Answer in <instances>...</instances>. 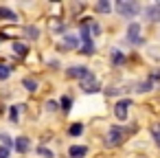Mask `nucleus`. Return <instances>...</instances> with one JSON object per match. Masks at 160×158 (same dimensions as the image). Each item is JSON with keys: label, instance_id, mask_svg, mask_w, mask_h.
Instances as JSON below:
<instances>
[{"label": "nucleus", "instance_id": "f257e3e1", "mask_svg": "<svg viewBox=\"0 0 160 158\" xmlns=\"http://www.w3.org/2000/svg\"><path fill=\"white\" fill-rule=\"evenodd\" d=\"M114 9H116V13H118L121 18H125V20L136 18V16L142 11V7H140L138 3H132V0H118V3L114 5Z\"/></svg>", "mask_w": 160, "mask_h": 158}, {"label": "nucleus", "instance_id": "f03ea898", "mask_svg": "<svg viewBox=\"0 0 160 158\" xmlns=\"http://www.w3.org/2000/svg\"><path fill=\"white\" fill-rule=\"evenodd\" d=\"M125 40L132 46H140L145 42V38H142V24L140 22H129L127 24V31H125Z\"/></svg>", "mask_w": 160, "mask_h": 158}, {"label": "nucleus", "instance_id": "7ed1b4c3", "mask_svg": "<svg viewBox=\"0 0 160 158\" xmlns=\"http://www.w3.org/2000/svg\"><path fill=\"white\" fill-rule=\"evenodd\" d=\"M125 143V130L123 125H110L108 127V136H105V145L108 147H121Z\"/></svg>", "mask_w": 160, "mask_h": 158}, {"label": "nucleus", "instance_id": "20e7f679", "mask_svg": "<svg viewBox=\"0 0 160 158\" xmlns=\"http://www.w3.org/2000/svg\"><path fill=\"white\" fill-rule=\"evenodd\" d=\"M66 77H68V79H79V81H83V79L94 77V73H92L88 66H70V68H66Z\"/></svg>", "mask_w": 160, "mask_h": 158}, {"label": "nucleus", "instance_id": "39448f33", "mask_svg": "<svg viewBox=\"0 0 160 158\" xmlns=\"http://www.w3.org/2000/svg\"><path fill=\"white\" fill-rule=\"evenodd\" d=\"M129 105H132V99H118L114 103V116L123 123L127 121V114H129Z\"/></svg>", "mask_w": 160, "mask_h": 158}, {"label": "nucleus", "instance_id": "423d86ee", "mask_svg": "<svg viewBox=\"0 0 160 158\" xmlns=\"http://www.w3.org/2000/svg\"><path fill=\"white\" fill-rule=\"evenodd\" d=\"M142 13H145V20L147 22L158 24L160 22V3H151L147 7H142Z\"/></svg>", "mask_w": 160, "mask_h": 158}, {"label": "nucleus", "instance_id": "0eeeda50", "mask_svg": "<svg viewBox=\"0 0 160 158\" xmlns=\"http://www.w3.org/2000/svg\"><path fill=\"white\" fill-rule=\"evenodd\" d=\"M79 88H81V92H86V94H94V92L101 90V84L97 81V75H94V77H90V79L79 81Z\"/></svg>", "mask_w": 160, "mask_h": 158}, {"label": "nucleus", "instance_id": "6e6552de", "mask_svg": "<svg viewBox=\"0 0 160 158\" xmlns=\"http://www.w3.org/2000/svg\"><path fill=\"white\" fill-rule=\"evenodd\" d=\"M13 149L18 154H29L31 151V138L29 136H18L13 138Z\"/></svg>", "mask_w": 160, "mask_h": 158}, {"label": "nucleus", "instance_id": "1a4fd4ad", "mask_svg": "<svg viewBox=\"0 0 160 158\" xmlns=\"http://www.w3.org/2000/svg\"><path fill=\"white\" fill-rule=\"evenodd\" d=\"M88 145H70L68 147V158H86L88 156Z\"/></svg>", "mask_w": 160, "mask_h": 158}, {"label": "nucleus", "instance_id": "9d476101", "mask_svg": "<svg viewBox=\"0 0 160 158\" xmlns=\"http://www.w3.org/2000/svg\"><path fill=\"white\" fill-rule=\"evenodd\" d=\"M110 62H112V66H123L127 62V55L121 48H112L110 51Z\"/></svg>", "mask_w": 160, "mask_h": 158}, {"label": "nucleus", "instance_id": "9b49d317", "mask_svg": "<svg viewBox=\"0 0 160 158\" xmlns=\"http://www.w3.org/2000/svg\"><path fill=\"white\" fill-rule=\"evenodd\" d=\"M13 55H16V57H27V55H29V44H24L22 40L13 42Z\"/></svg>", "mask_w": 160, "mask_h": 158}, {"label": "nucleus", "instance_id": "f8f14e48", "mask_svg": "<svg viewBox=\"0 0 160 158\" xmlns=\"http://www.w3.org/2000/svg\"><path fill=\"white\" fill-rule=\"evenodd\" d=\"M22 88H24L27 92H38V90H40V81L33 79V77H24V79H22Z\"/></svg>", "mask_w": 160, "mask_h": 158}, {"label": "nucleus", "instance_id": "ddd939ff", "mask_svg": "<svg viewBox=\"0 0 160 158\" xmlns=\"http://www.w3.org/2000/svg\"><path fill=\"white\" fill-rule=\"evenodd\" d=\"M0 20H7V22H18V13L11 11L9 7H0Z\"/></svg>", "mask_w": 160, "mask_h": 158}, {"label": "nucleus", "instance_id": "4468645a", "mask_svg": "<svg viewBox=\"0 0 160 158\" xmlns=\"http://www.w3.org/2000/svg\"><path fill=\"white\" fill-rule=\"evenodd\" d=\"M151 90H153V81H151L149 77H147L145 81H138V84H136V92H140V94L151 92Z\"/></svg>", "mask_w": 160, "mask_h": 158}, {"label": "nucleus", "instance_id": "2eb2a0df", "mask_svg": "<svg viewBox=\"0 0 160 158\" xmlns=\"http://www.w3.org/2000/svg\"><path fill=\"white\" fill-rule=\"evenodd\" d=\"M79 38L77 35H72V33H66L64 35V46H68V48H79Z\"/></svg>", "mask_w": 160, "mask_h": 158}, {"label": "nucleus", "instance_id": "dca6fc26", "mask_svg": "<svg viewBox=\"0 0 160 158\" xmlns=\"http://www.w3.org/2000/svg\"><path fill=\"white\" fill-rule=\"evenodd\" d=\"M59 110L66 112V114L72 110V97H70V94H64V97L59 99Z\"/></svg>", "mask_w": 160, "mask_h": 158}, {"label": "nucleus", "instance_id": "f3484780", "mask_svg": "<svg viewBox=\"0 0 160 158\" xmlns=\"http://www.w3.org/2000/svg\"><path fill=\"white\" fill-rule=\"evenodd\" d=\"M83 134V123H70L68 125V136H81Z\"/></svg>", "mask_w": 160, "mask_h": 158}, {"label": "nucleus", "instance_id": "a211bd4d", "mask_svg": "<svg viewBox=\"0 0 160 158\" xmlns=\"http://www.w3.org/2000/svg\"><path fill=\"white\" fill-rule=\"evenodd\" d=\"M22 33H24L27 38H31V40H38V38H40V29H38V27H24Z\"/></svg>", "mask_w": 160, "mask_h": 158}, {"label": "nucleus", "instance_id": "6ab92c4d", "mask_svg": "<svg viewBox=\"0 0 160 158\" xmlns=\"http://www.w3.org/2000/svg\"><path fill=\"white\" fill-rule=\"evenodd\" d=\"M151 138H153V143L160 147V123H151Z\"/></svg>", "mask_w": 160, "mask_h": 158}, {"label": "nucleus", "instance_id": "aec40b11", "mask_svg": "<svg viewBox=\"0 0 160 158\" xmlns=\"http://www.w3.org/2000/svg\"><path fill=\"white\" fill-rule=\"evenodd\" d=\"M99 13H110L112 11V5L108 3V0H99V3H97V7H94Z\"/></svg>", "mask_w": 160, "mask_h": 158}, {"label": "nucleus", "instance_id": "412c9836", "mask_svg": "<svg viewBox=\"0 0 160 158\" xmlns=\"http://www.w3.org/2000/svg\"><path fill=\"white\" fill-rule=\"evenodd\" d=\"M11 66H7V64H0V81H7L9 77H11Z\"/></svg>", "mask_w": 160, "mask_h": 158}, {"label": "nucleus", "instance_id": "4be33fe9", "mask_svg": "<svg viewBox=\"0 0 160 158\" xmlns=\"http://www.w3.org/2000/svg\"><path fill=\"white\" fill-rule=\"evenodd\" d=\"M94 51H97L94 48V42H88V44H81L79 46V53L81 55H94Z\"/></svg>", "mask_w": 160, "mask_h": 158}, {"label": "nucleus", "instance_id": "5701e85b", "mask_svg": "<svg viewBox=\"0 0 160 158\" xmlns=\"http://www.w3.org/2000/svg\"><path fill=\"white\" fill-rule=\"evenodd\" d=\"M0 145H5V147L13 149V138H11L7 132H0Z\"/></svg>", "mask_w": 160, "mask_h": 158}, {"label": "nucleus", "instance_id": "b1692460", "mask_svg": "<svg viewBox=\"0 0 160 158\" xmlns=\"http://www.w3.org/2000/svg\"><path fill=\"white\" fill-rule=\"evenodd\" d=\"M9 119H11V123H18V121H20V110H18V105H11V108H9Z\"/></svg>", "mask_w": 160, "mask_h": 158}, {"label": "nucleus", "instance_id": "393cba45", "mask_svg": "<svg viewBox=\"0 0 160 158\" xmlns=\"http://www.w3.org/2000/svg\"><path fill=\"white\" fill-rule=\"evenodd\" d=\"M147 55H149L151 59H158V62H160V46H149V48H147Z\"/></svg>", "mask_w": 160, "mask_h": 158}, {"label": "nucleus", "instance_id": "a878e982", "mask_svg": "<svg viewBox=\"0 0 160 158\" xmlns=\"http://www.w3.org/2000/svg\"><path fill=\"white\" fill-rule=\"evenodd\" d=\"M103 92H105L108 97H116V94H121V92H123V88H114V86H108V88H105Z\"/></svg>", "mask_w": 160, "mask_h": 158}, {"label": "nucleus", "instance_id": "bb28decb", "mask_svg": "<svg viewBox=\"0 0 160 158\" xmlns=\"http://www.w3.org/2000/svg\"><path fill=\"white\" fill-rule=\"evenodd\" d=\"M59 110V101H46V112H57Z\"/></svg>", "mask_w": 160, "mask_h": 158}, {"label": "nucleus", "instance_id": "cd10ccee", "mask_svg": "<svg viewBox=\"0 0 160 158\" xmlns=\"http://www.w3.org/2000/svg\"><path fill=\"white\" fill-rule=\"evenodd\" d=\"M38 154L44 156V158H55V154H53L51 149H46V147H38Z\"/></svg>", "mask_w": 160, "mask_h": 158}, {"label": "nucleus", "instance_id": "c85d7f7f", "mask_svg": "<svg viewBox=\"0 0 160 158\" xmlns=\"http://www.w3.org/2000/svg\"><path fill=\"white\" fill-rule=\"evenodd\" d=\"M149 79H151L153 84H156V81H160V66H158V68H153V70L149 73Z\"/></svg>", "mask_w": 160, "mask_h": 158}, {"label": "nucleus", "instance_id": "c756f323", "mask_svg": "<svg viewBox=\"0 0 160 158\" xmlns=\"http://www.w3.org/2000/svg\"><path fill=\"white\" fill-rule=\"evenodd\" d=\"M9 154H11V149H9V147L0 145V158H9Z\"/></svg>", "mask_w": 160, "mask_h": 158}]
</instances>
